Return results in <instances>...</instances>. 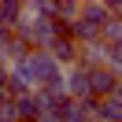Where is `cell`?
I'll return each mask as SVG.
<instances>
[{
  "label": "cell",
  "instance_id": "6",
  "mask_svg": "<svg viewBox=\"0 0 122 122\" xmlns=\"http://www.w3.org/2000/svg\"><path fill=\"white\" fill-rule=\"evenodd\" d=\"M0 56H4V63H8V67H15V63H22L26 56H30V45H26V41H19V37H11L8 45L0 48Z\"/></svg>",
  "mask_w": 122,
  "mask_h": 122
},
{
  "label": "cell",
  "instance_id": "7",
  "mask_svg": "<svg viewBox=\"0 0 122 122\" xmlns=\"http://www.w3.org/2000/svg\"><path fill=\"white\" fill-rule=\"evenodd\" d=\"M19 19H22V4L19 0H0V26L4 30H15Z\"/></svg>",
  "mask_w": 122,
  "mask_h": 122
},
{
  "label": "cell",
  "instance_id": "3",
  "mask_svg": "<svg viewBox=\"0 0 122 122\" xmlns=\"http://www.w3.org/2000/svg\"><path fill=\"white\" fill-rule=\"evenodd\" d=\"M89 122H122V89L115 96L92 100V118Z\"/></svg>",
  "mask_w": 122,
  "mask_h": 122
},
{
  "label": "cell",
  "instance_id": "9",
  "mask_svg": "<svg viewBox=\"0 0 122 122\" xmlns=\"http://www.w3.org/2000/svg\"><path fill=\"white\" fill-rule=\"evenodd\" d=\"M8 41H11V30H4V26H0V48L8 45Z\"/></svg>",
  "mask_w": 122,
  "mask_h": 122
},
{
  "label": "cell",
  "instance_id": "8",
  "mask_svg": "<svg viewBox=\"0 0 122 122\" xmlns=\"http://www.w3.org/2000/svg\"><path fill=\"white\" fill-rule=\"evenodd\" d=\"M100 41L104 45H122V19H107L100 26Z\"/></svg>",
  "mask_w": 122,
  "mask_h": 122
},
{
  "label": "cell",
  "instance_id": "5",
  "mask_svg": "<svg viewBox=\"0 0 122 122\" xmlns=\"http://www.w3.org/2000/svg\"><path fill=\"white\" fill-rule=\"evenodd\" d=\"M37 115H41V107H37V96H19L15 100V122H37Z\"/></svg>",
  "mask_w": 122,
  "mask_h": 122
},
{
  "label": "cell",
  "instance_id": "1",
  "mask_svg": "<svg viewBox=\"0 0 122 122\" xmlns=\"http://www.w3.org/2000/svg\"><path fill=\"white\" fill-rule=\"evenodd\" d=\"M22 70H26V78L33 81V89H48V85H56L63 78V67L48 52H30L22 59Z\"/></svg>",
  "mask_w": 122,
  "mask_h": 122
},
{
  "label": "cell",
  "instance_id": "2",
  "mask_svg": "<svg viewBox=\"0 0 122 122\" xmlns=\"http://www.w3.org/2000/svg\"><path fill=\"white\" fill-rule=\"evenodd\" d=\"M118 92V74H111L107 67H89V96L92 100H104Z\"/></svg>",
  "mask_w": 122,
  "mask_h": 122
},
{
  "label": "cell",
  "instance_id": "4",
  "mask_svg": "<svg viewBox=\"0 0 122 122\" xmlns=\"http://www.w3.org/2000/svg\"><path fill=\"white\" fill-rule=\"evenodd\" d=\"M45 52L52 56V59L59 63V67H74V63H78V45H74L70 37H56L52 45L45 48Z\"/></svg>",
  "mask_w": 122,
  "mask_h": 122
}]
</instances>
